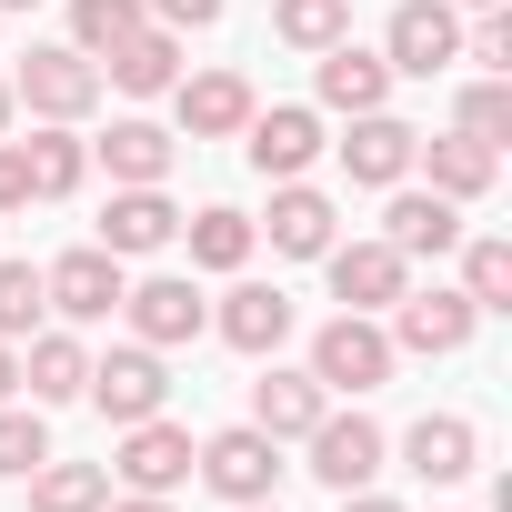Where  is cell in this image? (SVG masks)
Here are the masks:
<instances>
[{
    "label": "cell",
    "mask_w": 512,
    "mask_h": 512,
    "mask_svg": "<svg viewBox=\"0 0 512 512\" xmlns=\"http://www.w3.org/2000/svg\"><path fill=\"white\" fill-rule=\"evenodd\" d=\"M392 362H402V352H392L382 312H332V322L312 332V362H302V372H312L332 402H342V392L362 402V392H382V382H392Z\"/></svg>",
    "instance_id": "obj_1"
},
{
    "label": "cell",
    "mask_w": 512,
    "mask_h": 512,
    "mask_svg": "<svg viewBox=\"0 0 512 512\" xmlns=\"http://www.w3.org/2000/svg\"><path fill=\"white\" fill-rule=\"evenodd\" d=\"M11 101H21L31 121H71V131H81V121L101 111V61H81L71 41H51V51H31V61L11 71Z\"/></svg>",
    "instance_id": "obj_2"
},
{
    "label": "cell",
    "mask_w": 512,
    "mask_h": 512,
    "mask_svg": "<svg viewBox=\"0 0 512 512\" xmlns=\"http://www.w3.org/2000/svg\"><path fill=\"white\" fill-rule=\"evenodd\" d=\"M191 472H201L221 502H272L292 462H282V442H272L262 422H231V432H211V442H201V462H191Z\"/></svg>",
    "instance_id": "obj_3"
},
{
    "label": "cell",
    "mask_w": 512,
    "mask_h": 512,
    "mask_svg": "<svg viewBox=\"0 0 512 512\" xmlns=\"http://www.w3.org/2000/svg\"><path fill=\"white\" fill-rule=\"evenodd\" d=\"M382 61H392V81H432V71H452V61H462V11H452V0H392Z\"/></svg>",
    "instance_id": "obj_4"
},
{
    "label": "cell",
    "mask_w": 512,
    "mask_h": 512,
    "mask_svg": "<svg viewBox=\"0 0 512 512\" xmlns=\"http://www.w3.org/2000/svg\"><path fill=\"white\" fill-rule=\"evenodd\" d=\"M191 462H201V442H191L171 412H151V422H121L111 482H121V492H181V482H191Z\"/></svg>",
    "instance_id": "obj_5"
},
{
    "label": "cell",
    "mask_w": 512,
    "mask_h": 512,
    "mask_svg": "<svg viewBox=\"0 0 512 512\" xmlns=\"http://www.w3.org/2000/svg\"><path fill=\"white\" fill-rule=\"evenodd\" d=\"M302 452H312V462H302L312 482H332V492H362V482L382 472V452H392V442H382V422L352 402V412H322V422L302 432Z\"/></svg>",
    "instance_id": "obj_6"
},
{
    "label": "cell",
    "mask_w": 512,
    "mask_h": 512,
    "mask_svg": "<svg viewBox=\"0 0 512 512\" xmlns=\"http://www.w3.org/2000/svg\"><path fill=\"white\" fill-rule=\"evenodd\" d=\"M121 312H131V332H141L151 352H181V342H201V332H211V302H201V282H191V272H151V282H131V292H121Z\"/></svg>",
    "instance_id": "obj_7"
},
{
    "label": "cell",
    "mask_w": 512,
    "mask_h": 512,
    "mask_svg": "<svg viewBox=\"0 0 512 512\" xmlns=\"http://www.w3.org/2000/svg\"><path fill=\"white\" fill-rule=\"evenodd\" d=\"M171 241H181V201L161 181H111V211H101L111 262H141V251H171Z\"/></svg>",
    "instance_id": "obj_8"
},
{
    "label": "cell",
    "mask_w": 512,
    "mask_h": 512,
    "mask_svg": "<svg viewBox=\"0 0 512 512\" xmlns=\"http://www.w3.org/2000/svg\"><path fill=\"white\" fill-rule=\"evenodd\" d=\"M111 422H151L161 402H171V372H161V352L151 342H111L101 362H91V382H81Z\"/></svg>",
    "instance_id": "obj_9"
},
{
    "label": "cell",
    "mask_w": 512,
    "mask_h": 512,
    "mask_svg": "<svg viewBox=\"0 0 512 512\" xmlns=\"http://www.w3.org/2000/svg\"><path fill=\"white\" fill-rule=\"evenodd\" d=\"M322 272H332V302H342V312H392V302L412 292V262H402L392 241H332Z\"/></svg>",
    "instance_id": "obj_10"
},
{
    "label": "cell",
    "mask_w": 512,
    "mask_h": 512,
    "mask_svg": "<svg viewBox=\"0 0 512 512\" xmlns=\"http://www.w3.org/2000/svg\"><path fill=\"white\" fill-rule=\"evenodd\" d=\"M241 151H251V171H262V181H302V171L322 161V111H302V101L251 111V121H241Z\"/></svg>",
    "instance_id": "obj_11"
},
{
    "label": "cell",
    "mask_w": 512,
    "mask_h": 512,
    "mask_svg": "<svg viewBox=\"0 0 512 512\" xmlns=\"http://www.w3.org/2000/svg\"><path fill=\"white\" fill-rule=\"evenodd\" d=\"M472 322H482V312H472L462 292H442V282H432V292H402L382 332H392V352H422V362H452V352L472 342Z\"/></svg>",
    "instance_id": "obj_12"
},
{
    "label": "cell",
    "mask_w": 512,
    "mask_h": 512,
    "mask_svg": "<svg viewBox=\"0 0 512 512\" xmlns=\"http://www.w3.org/2000/svg\"><path fill=\"white\" fill-rule=\"evenodd\" d=\"M41 292H51V312H61V322H111L131 282H121V262H111L101 241H81V251H61V262L41 272Z\"/></svg>",
    "instance_id": "obj_13"
},
{
    "label": "cell",
    "mask_w": 512,
    "mask_h": 512,
    "mask_svg": "<svg viewBox=\"0 0 512 512\" xmlns=\"http://www.w3.org/2000/svg\"><path fill=\"white\" fill-rule=\"evenodd\" d=\"M211 332H221L231 352H251V362H272V352L292 342V292H282V282H231L221 312H211Z\"/></svg>",
    "instance_id": "obj_14"
},
{
    "label": "cell",
    "mask_w": 512,
    "mask_h": 512,
    "mask_svg": "<svg viewBox=\"0 0 512 512\" xmlns=\"http://www.w3.org/2000/svg\"><path fill=\"white\" fill-rule=\"evenodd\" d=\"M251 231H272L282 262H322V251L342 241V211H332V191H312V181H272V221H251Z\"/></svg>",
    "instance_id": "obj_15"
},
{
    "label": "cell",
    "mask_w": 512,
    "mask_h": 512,
    "mask_svg": "<svg viewBox=\"0 0 512 512\" xmlns=\"http://www.w3.org/2000/svg\"><path fill=\"white\" fill-rule=\"evenodd\" d=\"M171 101H181V141H231L251 111H262V91H251L241 71H181Z\"/></svg>",
    "instance_id": "obj_16"
},
{
    "label": "cell",
    "mask_w": 512,
    "mask_h": 512,
    "mask_svg": "<svg viewBox=\"0 0 512 512\" xmlns=\"http://www.w3.org/2000/svg\"><path fill=\"white\" fill-rule=\"evenodd\" d=\"M412 121H392V111H352V131L332 141L342 151V171L362 181V191H392V181H412Z\"/></svg>",
    "instance_id": "obj_17"
},
{
    "label": "cell",
    "mask_w": 512,
    "mask_h": 512,
    "mask_svg": "<svg viewBox=\"0 0 512 512\" xmlns=\"http://www.w3.org/2000/svg\"><path fill=\"white\" fill-rule=\"evenodd\" d=\"M382 241L402 251V262H442V251L462 241V201H442V191H402V181H392V211H382Z\"/></svg>",
    "instance_id": "obj_18"
},
{
    "label": "cell",
    "mask_w": 512,
    "mask_h": 512,
    "mask_svg": "<svg viewBox=\"0 0 512 512\" xmlns=\"http://www.w3.org/2000/svg\"><path fill=\"white\" fill-rule=\"evenodd\" d=\"M402 462H412L422 482H462V472L482 462V422H472V412H422V422L402 432Z\"/></svg>",
    "instance_id": "obj_19"
},
{
    "label": "cell",
    "mask_w": 512,
    "mask_h": 512,
    "mask_svg": "<svg viewBox=\"0 0 512 512\" xmlns=\"http://www.w3.org/2000/svg\"><path fill=\"white\" fill-rule=\"evenodd\" d=\"M312 61H322V111L352 121V111H382V101H392V61H382V51L332 41V51H312Z\"/></svg>",
    "instance_id": "obj_20"
},
{
    "label": "cell",
    "mask_w": 512,
    "mask_h": 512,
    "mask_svg": "<svg viewBox=\"0 0 512 512\" xmlns=\"http://www.w3.org/2000/svg\"><path fill=\"white\" fill-rule=\"evenodd\" d=\"M412 171H432V191H442V201H482V191H492V171H502V151H492V141H472V131H442V141H412Z\"/></svg>",
    "instance_id": "obj_21"
},
{
    "label": "cell",
    "mask_w": 512,
    "mask_h": 512,
    "mask_svg": "<svg viewBox=\"0 0 512 512\" xmlns=\"http://www.w3.org/2000/svg\"><path fill=\"white\" fill-rule=\"evenodd\" d=\"M322 412H332V392H322L312 372H282V362H272L262 382H251V422H262L272 442H302V432H312Z\"/></svg>",
    "instance_id": "obj_22"
},
{
    "label": "cell",
    "mask_w": 512,
    "mask_h": 512,
    "mask_svg": "<svg viewBox=\"0 0 512 512\" xmlns=\"http://www.w3.org/2000/svg\"><path fill=\"white\" fill-rule=\"evenodd\" d=\"M101 81L111 91H131V101H151V91H171L181 81V31H161V21H141L111 61H101Z\"/></svg>",
    "instance_id": "obj_23"
},
{
    "label": "cell",
    "mask_w": 512,
    "mask_h": 512,
    "mask_svg": "<svg viewBox=\"0 0 512 512\" xmlns=\"http://www.w3.org/2000/svg\"><path fill=\"white\" fill-rule=\"evenodd\" d=\"M21 171H31V201H71V191L91 181V141H81L71 121H41V131L21 141Z\"/></svg>",
    "instance_id": "obj_24"
},
{
    "label": "cell",
    "mask_w": 512,
    "mask_h": 512,
    "mask_svg": "<svg viewBox=\"0 0 512 512\" xmlns=\"http://www.w3.org/2000/svg\"><path fill=\"white\" fill-rule=\"evenodd\" d=\"M81 382H91V352H81V332H31L21 342V392L51 412V402H81Z\"/></svg>",
    "instance_id": "obj_25"
},
{
    "label": "cell",
    "mask_w": 512,
    "mask_h": 512,
    "mask_svg": "<svg viewBox=\"0 0 512 512\" xmlns=\"http://www.w3.org/2000/svg\"><path fill=\"white\" fill-rule=\"evenodd\" d=\"M171 151H181V131H161V121H111L91 141V161L111 181H171Z\"/></svg>",
    "instance_id": "obj_26"
},
{
    "label": "cell",
    "mask_w": 512,
    "mask_h": 512,
    "mask_svg": "<svg viewBox=\"0 0 512 512\" xmlns=\"http://www.w3.org/2000/svg\"><path fill=\"white\" fill-rule=\"evenodd\" d=\"M21 482H31V512H101V502H111V462H61V452H41Z\"/></svg>",
    "instance_id": "obj_27"
},
{
    "label": "cell",
    "mask_w": 512,
    "mask_h": 512,
    "mask_svg": "<svg viewBox=\"0 0 512 512\" xmlns=\"http://www.w3.org/2000/svg\"><path fill=\"white\" fill-rule=\"evenodd\" d=\"M181 241H191V272H241L262 231H251V211L211 201V211H181Z\"/></svg>",
    "instance_id": "obj_28"
},
{
    "label": "cell",
    "mask_w": 512,
    "mask_h": 512,
    "mask_svg": "<svg viewBox=\"0 0 512 512\" xmlns=\"http://www.w3.org/2000/svg\"><path fill=\"white\" fill-rule=\"evenodd\" d=\"M452 251H462V302L472 312H512V241L502 231H472Z\"/></svg>",
    "instance_id": "obj_29"
},
{
    "label": "cell",
    "mask_w": 512,
    "mask_h": 512,
    "mask_svg": "<svg viewBox=\"0 0 512 512\" xmlns=\"http://www.w3.org/2000/svg\"><path fill=\"white\" fill-rule=\"evenodd\" d=\"M141 21H151L141 0H71V51H81V61H111Z\"/></svg>",
    "instance_id": "obj_30"
},
{
    "label": "cell",
    "mask_w": 512,
    "mask_h": 512,
    "mask_svg": "<svg viewBox=\"0 0 512 512\" xmlns=\"http://www.w3.org/2000/svg\"><path fill=\"white\" fill-rule=\"evenodd\" d=\"M272 31L292 51H332V41H352V0H272Z\"/></svg>",
    "instance_id": "obj_31"
},
{
    "label": "cell",
    "mask_w": 512,
    "mask_h": 512,
    "mask_svg": "<svg viewBox=\"0 0 512 512\" xmlns=\"http://www.w3.org/2000/svg\"><path fill=\"white\" fill-rule=\"evenodd\" d=\"M41 312H51L41 272H31V262H11V251H0V342H31V332H41Z\"/></svg>",
    "instance_id": "obj_32"
},
{
    "label": "cell",
    "mask_w": 512,
    "mask_h": 512,
    "mask_svg": "<svg viewBox=\"0 0 512 512\" xmlns=\"http://www.w3.org/2000/svg\"><path fill=\"white\" fill-rule=\"evenodd\" d=\"M452 131H472V141H492V151H502V141H512V81H502V71H482V81L462 91V121H452Z\"/></svg>",
    "instance_id": "obj_33"
},
{
    "label": "cell",
    "mask_w": 512,
    "mask_h": 512,
    "mask_svg": "<svg viewBox=\"0 0 512 512\" xmlns=\"http://www.w3.org/2000/svg\"><path fill=\"white\" fill-rule=\"evenodd\" d=\"M41 452H51V432H41V402H31V412H21V402H0V482H21Z\"/></svg>",
    "instance_id": "obj_34"
},
{
    "label": "cell",
    "mask_w": 512,
    "mask_h": 512,
    "mask_svg": "<svg viewBox=\"0 0 512 512\" xmlns=\"http://www.w3.org/2000/svg\"><path fill=\"white\" fill-rule=\"evenodd\" d=\"M462 61H482V71L512 81V11H482V31H462Z\"/></svg>",
    "instance_id": "obj_35"
},
{
    "label": "cell",
    "mask_w": 512,
    "mask_h": 512,
    "mask_svg": "<svg viewBox=\"0 0 512 512\" xmlns=\"http://www.w3.org/2000/svg\"><path fill=\"white\" fill-rule=\"evenodd\" d=\"M141 11H151L161 31H211V21H221V0H141Z\"/></svg>",
    "instance_id": "obj_36"
},
{
    "label": "cell",
    "mask_w": 512,
    "mask_h": 512,
    "mask_svg": "<svg viewBox=\"0 0 512 512\" xmlns=\"http://www.w3.org/2000/svg\"><path fill=\"white\" fill-rule=\"evenodd\" d=\"M0 211H31V171H21V141H0Z\"/></svg>",
    "instance_id": "obj_37"
},
{
    "label": "cell",
    "mask_w": 512,
    "mask_h": 512,
    "mask_svg": "<svg viewBox=\"0 0 512 512\" xmlns=\"http://www.w3.org/2000/svg\"><path fill=\"white\" fill-rule=\"evenodd\" d=\"M342 512H402V502H392V492H372V482H362V492H342Z\"/></svg>",
    "instance_id": "obj_38"
},
{
    "label": "cell",
    "mask_w": 512,
    "mask_h": 512,
    "mask_svg": "<svg viewBox=\"0 0 512 512\" xmlns=\"http://www.w3.org/2000/svg\"><path fill=\"white\" fill-rule=\"evenodd\" d=\"M101 512H171V492H121V502H101Z\"/></svg>",
    "instance_id": "obj_39"
},
{
    "label": "cell",
    "mask_w": 512,
    "mask_h": 512,
    "mask_svg": "<svg viewBox=\"0 0 512 512\" xmlns=\"http://www.w3.org/2000/svg\"><path fill=\"white\" fill-rule=\"evenodd\" d=\"M21 392V342H0V402Z\"/></svg>",
    "instance_id": "obj_40"
},
{
    "label": "cell",
    "mask_w": 512,
    "mask_h": 512,
    "mask_svg": "<svg viewBox=\"0 0 512 512\" xmlns=\"http://www.w3.org/2000/svg\"><path fill=\"white\" fill-rule=\"evenodd\" d=\"M11 121H21V101H11V81H0V141H11Z\"/></svg>",
    "instance_id": "obj_41"
},
{
    "label": "cell",
    "mask_w": 512,
    "mask_h": 512,
    "mask_svg": "<svg viewBox=\"0 0 512 512\" xmlns=\"http://www.w3.org/2000/svg\"><path fill=\"white\" fill-rule=\"evenodd\" d=\"M11 11H41V0H0V21H11Z\"/></svg>",
    "instance_id": "obj_42"
},
{
    "label": "cell",
    "mask_w": 512,
    "mask_h": 512,
    "mask_svg": "<svg viewBox=\"0 0 512 512\" xmlns=\"http://www.w3.org/2000/svg\"><path fill=\"white\" fill-rule=\"evenodd\" d=\"M452 11H502V0H452Z\"/></svg>",
    "instance_id": "obj_43"
},
{
    "label": "cell",
    "mask_w": 512,
    "mask_h": 512,
    "mask_svg": "<svg viewBox=\"0 0 512 512\" xmlns=\"http://www.w3.org/2000/svg\"><path fill=\"white\" fill-rule=\"evenodd\" d=\"M231 512H282V502H231Z\"/></svg>",
    "instance_id": "obj_44"
}]
</instances>
